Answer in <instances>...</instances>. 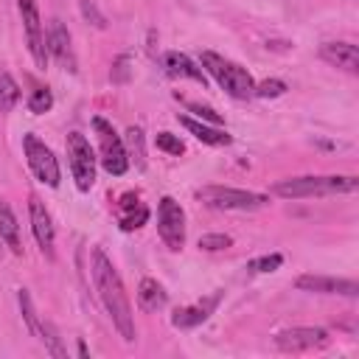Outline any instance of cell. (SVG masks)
<instances>
[{
	"instance_id": "1",
	"label": "cell",
	"mask_w": 359,
	"mask_h": 359,
	"mask_svg": "<svg viewBox=\"0 0 359 359\" xmlns=\"http://www.w3.org/2000/svg\"><path fill=\"white\" fill-rule=\"evenodd\" d=\"M93 280H95V289L101 294V303L107 309V314L112 317L118 334L132 342L135 339V314H132V306H129V297H126V289H123V280L118 275V269L112 266V261L107 258L104 250H93Z\"/></svg>"
},
{
	"instance_id": "2",
	"label": "cell",
	"mask_w": 359,
	"mask_h": 359,
	"mask_svg": "<svg viewBox=\"0 0 359 359\" xmlns=\"http://www.w3.org/2000/svg\"><path fill=\"white\" fill-rule=\"evenodd\" d=\"M199 62H202V70L227 95H233V98H250L252 95L255 81H252V76H250L247 67H241V65H236V62H230V59H224V56H219L213 50H202V59Z\"/></svg>"
},
{
	"instance_id": "3",
	"label": "cell",
	"mask_w": 359,
	"mask_h": 359,
	"mask_svg": "<svg viewBox=\"0 0 359 359\" xmlns=\"http://www.w3.org/2000/svg\"><path fill=\"white\" fill-rule=\"evenodd\" d=\"M356 177H294L275 185V194L283 199H306L325 194H353Z\"/></svg>"
},
{
	"instance_id": "4",
	"label": "cell",
	"mask_w": 359,
	"mask_h": 359,
	"mask_svg": "<svg viewBox=\"0 0 359 359\" xmlns=\"http://www.w3.org/2000/svg\"><path fill=\"white\" fill-rule=\"evenodd\" d=\"M93 126H95V135H98V160H101L104 171L121 177L129 168V154H126V146H123L121 135L104 118H93Z\"/></svg>"
},
{
	"instance_id": "5",
	"label": "cell",
	"mask_w": 359,
	"mask_h": 359,
	"mask_svg": "<svg viewBox=\"0 0 359 359\" xmlns=\"http://www.w3.org/2000/svg\"><path fill=\"white\" fill-rule=\"evenodd\" d=\"M196 196L210 205V208H219V210H255V208H264L269 199L264 194H252V191H238V188H224V185H208V188H199Z\"/></svg>"
},
{
	"instance_id": "6",
	"label": "cell",
	"mask_w": 359,
	"mask_h": 359,
	"mask_svg": "<svg viewBox=\"0 0 359 359\" xmlns=\"http://www.w3.org/2000/svg\"><path fill=\"white\" fill-rule=\"evenodd\" d=\"M22 151H25V160H28L31 174H34L42 185L56 188L59 180H62V171H59V163H56L53 151H50L36 135H25V137H22Z\"/></svg>"
},
{
	"instance_id": "7",
	"label": "cell",
	"mask_w": 359,
	"mask_h": 359,
	"mask_svg": "<svg viewBox=\"0 0 359 359\" xmlns=\"http://www.w3.org/2000/svg\"><path fill=\"white\" fill-rule=\"evenodd\" d=\"M67 160H70V171L76 180L79 191H90L95 182V154L90 149V140L81 132H70L67 135Z\"/></svg>"
},
{
	"instance_id": "8",
	"label": "cell",
	"mask_w": 359,
	"mask_h": 359,
	"mask_svg": "<svg viewBox=\"0 0 359 359\" xmlns=\"http://www.w3.org/2000/svg\"><path fill=\"white\" fill-rule=\"evenodd\" d=\"M157 233L168 250H182L185 244V213L174 196H163L157 205Z\"/></svg>"
},
{
	"instance_id": "9",
	"label": "cell",
	"mask_w": 359,
	"mask_h": 359,
	"mask_svg": "<svg viewBox=\"0 0 359 359\" xmlns=\"http://www.w3.org/2000/svg\"><path fill=\"white\" fill-rule=\"evenodd\" d=\"M17 300H20L22 317H25V323H28V331H31L34 337H39V342L45 345V351H48L50 356H56V359H65V356H67V351H65L62 339L56 337V331H53V325H50V323L39 320V314H36V309H34V303H31V294H28L25 289H20Z\"/></svg>"
},
{
	"instance_id": "10",
	"label": "cell",
	"mask_w": 359,
	"mask_h": 359,
	"mask_svg": "<svg viewBox=\"0 0 359 359\" xmlns=\"http://www.w3.org/2000/svg\"><path fill=\"white\" fill-rule=\"evenodd\" d=\"M17 8H20V17H22L28 50H31L34 62L39 67H45L48 48H45V31H42V20H39V6H36V0H17Z\"/></svg>"
},
{
	"instance_id": "11",
	"label": "cell",
	"mask_w": 359,
	"mask_h": 359,
	"mask_svg": "<svg viewBox=\"0 0 359 359\" xmlns=\"http://www.w3.org/2000/svg\"><path fill=\"white\" fill-rule=\"evenodd\" d=\"M275 345H278L280 351H286V353L314 351V348L328 345V331H325V328H309V325L286 328V331H278V334H275Z\"/></svg>"
},
{
	"instance_id": "12",
	"label": "cell",
	"mask_w": 359,
	"mask_h": 359,
	"mask_svg": "<svg viewBox=\"0 0 359 359\" xmlns=\"http://www.w3.org/2000/svg\"><path fill=\"white\" fill-rule=\"evenodd\" d=\"M28 213H31V230H34V238H36V244H39V250L48 255V258H53V224H50V213L45 210V205H42V199L39 196H31L28 199Z\"/></svg>"
},
{
	"instance_id": "13",
	"label": "cell",
	"mask_w": 359,
	"mask_h": 359,
	"mask_svg": "<svg viewBox=\"0 0 359 359\" xmlns=\"http://www.w3.org/2000/svg\"><path fill=\"white\" fill-rule=\"evenodd\" d=\"M297 289H303V292H323V294H345V297H356L359 294L356 280L325 278V275H300L297 278Z\"/></svg>"
},
{
	"instance_id": "14",
	"label": "cell",
	"mask_w": 359,
	"mask_h": 359,
	"mask_svg": "<svg viewBox=\"0 0 359 359\" xmlns=\"http://www.w3.org/2000/svg\"><path fill=\"white\" fill-rule=\"evenodd\" d=\"M45 48H48V56H53L62 67L76 70V59H73V48H70V34L62 25V20H50V28H48V36H45Z\"/></svg>"
},
{
	"instance_id": "15",
	"label": "cell",
	"mask_w": 359,
	"mask_h": 359,
	"mask_svg": "<svg viewBox=\"0 0 359 359\" xmlns=\"http://www.w3.org/2000/svg\"><path fill=\"white\" fill-rule=\"evenodd\" d=\"M115 216H118L121 230L132 233V230H140V227L149 222V208L140 202V196H137V194H132V191H129V194H123V196L118 199Z\"/></svg>"
},
{
	"instance_id": "16",
	"label": "cell",
	"mask_w": 359,
	"mask_h": 359,
	"mask_svg": "<svg viewBox=\"0 0 359 359\" xmlns=\"http://www.w3.org/2000/svg\"><path fill=\"white\" fill-rule=\"evenodd\" d=\"M219 297H222V294L213 292L210 297H205V300H199V303H194V306L177 309L174 317H171V325H174V328H194V325L205 323V320L213 314V309L219 306Z\"/></svg>"
},
{
	"instance_id": "17",
	"label": "cell",
	"mask_w": 359,
	"mask_h": 359,
	"mask_svg": "<svg viewBox=\"0 0 359 359\" xmlns=\"http://www.w3.org/2000/svg\"><path fill=\"white\" fill-rule=\"evenodd\" d=\"M320 56L334 67H342L348 73H359V50L353 42H325L320 48Z\"/></svg>"
},
{
	"instance_id": "18",
	"label": "cell",
	"mask_w": 359,
	"mask_h": 359,
	"mask_svg": "<svg viewBox=\"0 0 359 359\" xmlns=\"http://www.w3.org/2000/svg\"><path fill=\"white\" fill-rule=\"evenodd\" d=\"M177 121L196 137V140H202V143H208V146H230V135L224 132V129H219V126H205L202 121H196V118H188V115H177Z\"/></svg>"
},
{
	"instance_id": "19",
	"label": "cell",
	"mask_w": 359,
	"mask_h": 359,
	"mask_svg": "<svg viewBox=\"0 0 359 359\" xmlns=\"http://www.w3.org/2000/svg\"><path fill=\"white\" fill-rule=\"evenodd\" d=\"M163 67L168 70V76H180V79H194V81H199V84H205V70L202 67H196L185 53H180V50H168L165 56H163Z\"/></svg>"
},
{
	"instance_id": "20",
	"label": "cell",
	"mask_w": 359,
	"mask_h": 359,
	"mask_svg": "<svg viewBox=\"0 0 359 359\" xmlns=\"http://www.w3.org/2000/svg\"><path fill=\"white\" fill-rule=\"evenodd\" d=\"M0 238L8 244V250L14 255L22 252V241H20V224H17V216L14 210L8 208L6 199H0Z\"/></svg>"
},
{
	"instance_id": "21",
	"label": "cell",
	"mask_w": 359,
	"mask_h": 359,
	"mask_svg": "<svg viewBox=\"0 0 359 359\" xmlns=\"http://www.w3.org/2000/svg\"><path fill=\"white\" fill-rule=\"evenodd\" d=\"M165 300H168V294H165L163 283H157L154 278H143V280H140V286H137V303H140L146 311L163 309Z\"/></svg>"
},
{
	"instance_id": "22",
	"label": "cell",
	"mask_w": 359,
	"mask_h": 359,
	"mask_svg": "<svg viewBox=\"0 0 359 359\" xmlns=\"http://www.w3.org/2000/svg\"><path fill=\"white\" fill-rule=\"evenodd\" d=\"M20 101V87L11 79V73L0 70V112H11Z\"/></svg>"
},
{
	"instance_id": "23",
	"label": "cell",
	"mask_w": 359,
	"mask_h": 359,
	"mask_svg": "<svg viewBox=\"0 0 359 359\" xmlns=\"http://www.w3.org/2000/svg\"><path fill=\"white\" fill-rule=\"evenodd\" d=\"M126 143H129V149H126L129 160H135V163H137V168H143V165H146V151H143V132H140L137 126H129V132H126Z\"/></svg>"
},
{
	"instance_id": "24",
	"label": "cell",
	"mask_w": 359,
	"mask_h": 359,
	"mask_svg": "<svg viewBox=\"0 0 359 359\" xmlns=\"http://www.w3.org/2000/svg\"><path fill=\"white\" fill-rule=\"evenodd\" d=\"M50 107H53V93H50L48 87H34L31 95H28V109H31L34 115H42V112H48Z\"/></svg>"
},
{
	"instance_id": "25",
	"label": "cell",
	"mask_w": 359,
	"mask_h": 359,
	"mask_svg": "<svg viewBox=\"0 0 359 359\" xmlns=\"http://www.w3.org/2000/svg\"><path fill=\"white\" fill-rule=\"evenodd\" d=\"M182 104H185V109H188V112H196V118H199V121H208V123H213V126H222V123H224V121H222V115H219L216 109H210V107H202V104L188 101V98H182Z\"/></svg>"
},
{
	"instance_id": "26",
	"label": "cell",
	"mask_w": 359,
	"mask_h": 359,
	"mask_svg": "<svg viewBox=\"0 0 359 359\" xmlns=\"http://www.w3.org/2000/svg\"><path fill=\"white\" fill-rule=\"evenodd\" d=\"M283 93H286V84L280 79H266V81L255 84V90H252V95H258V98H278Z\"/></svg>"
},
{
	"instance_id": "27",
	"label": "cell",
	"mask_w": 359,
	"mask_h": 359,
	"mask_svg": "<svg viewBox=\"0 0 359 359\" xmlns=\"http://www.w3.org/2000/svg\"><path fill=\"white\" fill-rule=\"evenodd\" d=\"M154 143H157V149H160V151H165V154H177V157H180V154L185 151L182 140H180V137H174L171 132H157Z\"/></svg>"
},
{
	"instance_id": "28",
	"label": "cell",
	"mask_w": 359,
	"mask_h": 359,
	"mask_svg": "<svg viewBox=\"0 0 359 359\" xmlns=\"http://www.w3.org/2000/svg\"><path fill=\"white\" fill-rule=\"evenodd\" d=\"M230 244H233V238H230V236H224V233H208V236H202V238H199V250H208V252L227 250Z\"/></svg>"
},
{
	"instance_id": "29",
	"label": "cell",
	"mask_w": 359,
	"mask_h": 359,
	"mask_svg": "<svg viewBox=\"0 0 359 359\" xmlns=\"http://www.w3.org/2000/svg\"><path fill=\"white\" fill-rule=\"evenodd\" d=\"M280 264H283V255L272 252V255H261V258L250 261V264H247V269H252V272H275Z\"/></svg>"
},
{
	"instance_id": "30",
	"label": "cell",
	"mask_w": 359,
	"mask_h": 359,
	"mask_svg": "<svg viewBox=\"0 0 359 359\" xmlns=\"http://www.w3.org/2000/svg\"><path fill=\"white\" fill-rule=\"evenodd\" d=\"M81 11H84V17H93L98 28H104V17H101V14L95 11V6H93L90 0H81Z\"/></svg>"
}]
</instances>
